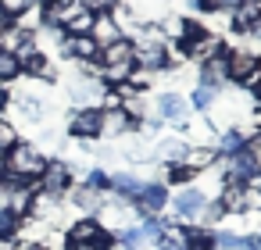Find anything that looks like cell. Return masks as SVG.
<instances>
[{
	"label": "cell",
	"instance_id": "1",
	"mask_svg": "<svg viewBox=\"0 0 261 250\" xmlns=\"http://www.w3.org/2000/svg\"><path fill=\"white\" fill-rule=\"evenodd\" d=\"M4 175L8 179H15V182H25V186H36V179L43 175V168H47V154L36 147V143H29V140H18L4 157Z\"/></svg>",
	"mask_w": 261,
	"mask_h": 250
},
{
	"label": "cell",
	"instance_id": "2",
	"mask_svg": "<svg viewBox=\"0 0 261 250\" xmlns=\"http://www.w3.org/2000/svg\"><path fill=\"white\" fill-rule=\"evenodd\" d=\"M225 72H229V86H250L261 75V58L250 54L247 47H232L225 54Z\"/></svg>",
	"mask_w": 261,
	"mask_h": 250
},
{
	"label": "cell",
	"instance_id": "3",
	"mask_svg": "<svg viewBox=\"0 0 261 250\" xmlns=\"http://www.w3.org/2000/svg\"><path fill=\"white\" fill-rule=\"evenodd\" d=\"M75 186V172H72V164L68 161H47V168H43V175L36 179V189H43V193H50V197H58V200H65V193Z\"/></svg>",
	"mask_w": 261,
	"mask_h": 250
},
{
	"label": "cell",
	"instance_id": "4",
	"mask_svg": "<svg viewBox=\"0 0 261 250\" xmlns=\"http://www.w3.org/2000/svg\"><path fill=\"white\" fill-rule=\"evenodd\" d=\"M68 136L79 143L100 140V107H75L68 115Z\"/></svg>",
	"mask_w": 261,
	"mask_h": 250
},
{
	"label": "cell",
	"instance_id": "5",
	"mask_svg": "<svg viewBox=\"0 0 261 250\" xmlns=\"http://www.w3.org/2000/svg\"><path fill=\"white\" fill-rule=\"evenodd\" d=\"M65 197H68V204L79 211V218H97V211L108 204V193L97 189V186H86V182H75Z\"/></svg>",
	"mask_w": 261,
	"mask_h": 250
},
{
	"label": "cell",
	"instance_id": "6",
	"mask_svg": "<svg viewBox=\"0 0 261 250\" xmlns=\"http://www.w3.org/2000/svg\"><path fill=\"white\" fill-rule=\"evenodd\" d=\"M133 207H136L140 218H154V214H161V211L168 207V189H165V182H150V186H143V189L133 197Z\"/></svg>",
	"mask_w": 261,
	"mask_h": 250
},
{
	"label": "cell",
	"instance_id": "7",
	"mask_svg": "<svg viewBox=\"0 0 261 250\" xmlns=\"http://www.w3.org/2000/svg\"><path fill=\"white\" fill-rule=\"evenodd\" d=\"M65 61H75V65H93L100 61V47L90 40V36H65L61 50H58Z\"/></svg>",
	"mask_w": 261,
	"mask_h": 250
},
{
	"label": "cell",
	"instance_id": "8",
	"mask_svg": "<svg viewBox=\"0 0 261 250\" xmlns=\"http://www.w3.org/2000/svg\"><path fill=\"white\" fill-rule=\"evenodd\" d=\"M190 97L182 93H161L158 97V118L161 122H172V125H186L190 122Z\"/></svg>",
	"mask_w": 261,
	"mask_h": 250
},
{
	"label": "cell",
	"instance_id": "9",
	"mask_svg": "<svg viewBox=\"0 0 261 250\" xmlns=\"http://www.w3.org/2000/svg\"><path fill=\"white\" fill-rule=\"evenodd\" d=\"M168 204L175 207V214H179V218H197V214H200V207L207 204V193H204L200 186H179V189H175V197H168Z\"/></svg>",
	"mask_w": 261,
	"mask_h": 250
},
{
	"label": "cell",
	"instance_id": "10",
	"mask_svg": "<svg viewBox=\"0 0 261 250\" xmlns=\"http://www.w3.org/2000/svg\"><path fill=\"white\" fill-rule=\"evenodd\" d=\"M61 232H65V243H68V246L90 250V243L100 236V225H97V218H75V221H68Z\"/></svg>",
	"mask_w": 261,
	"mask_h": 250
},
{
	"label": "cell",
	"instance_id": "11",
	"mask_svg": "<svg viewBox=\"0 0 261 250\" xmlns=\"http://www.w3.org/2000/svg\"><path fill=\"white\" fill-rule=\"evenodd\" d=\"M261 22V11H257V0H240V8L229 11V29L240 33V36H250Z\"/></svg>",
	"mask_w": 261,
	"mask_h": 250
},
{
	"label": "cell",
	"instance_id": "12",
	"mask_svg": "<svg viewBox=\"0 0 261 250\" xmlns=\"http://www.w3.org/2000/svg\"><path fill=\"white\" fill-rule=\"evenodd\" d=\"M215 161H218V150H215V143H190L179 164H186L193 175H200V172H207Z\"/></svg>",
	"mask_w": 261,
	"mask_h": 250
},
{
	"label": "cell",
	"instance_id": "13",
	"mask_svg": "<svg viewBox=\"0 0 261 250\" xmlns=\"http://www.w3.org/2000/svg\"><path fill=\"white\" fill-rule=\"evenodd\" d=\"M133 129H140V125H133V122H129V115H125L122 107H111V111H100V136H111V140H122V136H129Z\"/></svg>",
	"mask_w": 261,
	"mask_h": 250
},
{
	"label": "cell",
	"instance_id": "14",
	"mask_svg": "<svg viewBox=\"0 0 261 250\" xmlns=\"http://www.w3.org/2000/svg\"><path fill=\"white\" fill-rule=\"evenodd\" d=\"M115 65H136L133 61V40H115L108 47H100V68H115Z\"/></svg>",
	"mask_w": 261,
	"mask_h": 250
},
{
	"label": "cell",
	"instance_id": "15",
	"mask_svg": "<svg viewBox=\"0 0 261 250\" xmlns=\"http://www.w3.org/2000/svg\"><path fill=\"white\" fill-rule=\"evenodd\" d=\"M15 111H18L29 125H43V122H47V104H43L40 97H33V93H18V97H15Z\"/></svg>",
	"mask_w": 261,
	"mask_h": 250
},
{
	"label": "cell",
	"instance_id": "16",
	"mask_svg": "<svg viewBox=\"0 0 261 250\" xmlns=\"http://www.w3.org/2000/svg\"><path fill=\"white\" fill-rule=\"evenodd\" d=\"M200 82L215 86V90H225L229 86V72H225V58H204L200 61Z\"/></svg>",
	"mask_w": 261,
	"mask_h": 250
},
{
	"label": "cell",
	"instance_id": "17",
	"mask_svg": "<svg viewBox=\"0 0 261 250\" xmlns=\"http://www.w3.org/2000/svg\"><path fill=\"white\" fill-rule=\"evenodd\" d=\"M90 40H93L97 47H108V43L122 40V29L115 25V18H111V15H93V29H90Z\"/></svg>",
	"mask_w": 261,
	"mask_h": 250
},
{
	"label": "cell",
	"instance_id": "18",
	"mask_svg": "<svg viewBox=\"0 0 261 250\" xmlns=\"http://www.w3.org/2000/svg\"><path fill=\"white\" fill-rule=\"evenodd\" d=\"M186 147H190V140H179V136H168V140H158V143H154V157H161L165 164H175V161H182V154H186Z\"/></svg>",
	"mask_w": 261,
	"mask_h": 250
},
{
	"label": "cell",
	"instance_id": "19",
	"mask_svg": "<svg viewBox=\"0 0 261 250\" xmlns=\"http://www.w3.org/2000/svg\"><path fill=\"white\" fill-rule=\"evenodd\" d=\"M218 93H222V90H215V86H207V82H197V90H193V97H190V107L207 111V107L218 100Z\"/></svg>",
	"mask_w": 261,
	"mask_h": 250
},
{
	"label": "cell",
	"instance_id": "20",
	"mask_svg": "<svg viewBox=\"0 0 261 250\" xmlns=\"http://www.w3.org/2000/svg\"><path fill=\"white\" fill-rule=\"evenodd\" d=\"M15 79H22V65H18V58L15 54H8V50H0V82H15Z\"/></svg>",
	"mask_w": 261,
	"mask_h": 250
},
{
	"label": "cell",
	"instance_id": "21",
	"mask_svg": "<svg viewBox=\"0 0 261 250\" xmlns=\"http://www.w3.org/2000/svg\"><path fill=\"white\" fill-rule=\"evenodd\" d=\"M90 29H93V15H90V11H79L75 18L65 22L61 33H65V36H90Z\"/></svg>",
	"mask_w": 261,
	"mask_h": 250
},
{
	"label": "cell",
	"instance_id": "22",
	"mask_svg": "<svg viewBox=\"0 0 261 250\" xmlns=\"http://www.w3.org/2000/svg\"><path fill=\"white\" fill-rule=\"evenodd\" d=\"M165 168H168V172H165V182L175 186V189H179V186H193V179H197V175H193L186 164H179V161H175V164H165Z\"/></svg>",
	"mask_w": 261,
	"mask_h": 250
},
{
	"label": "cell",
	"instance_id": "23",
	"mask_svg": "<svg viewBox=\"0 0 261 250\" xmlns=\"http://www.w3.org/2000/svg\"><path fill=\"white\" fill-rule=\"evenodd\" d=\"M18 229H22V218L0 207V239H18Z\"/></svg>",
	"mask_w": 261,
	"mask_h": 250
},
{
	"label": "cell",
	"instance_id": "24",
	"mask_svg": "<svg viewBox=\"0 0 261 250\" xmlns=\"http://www.w3.org/2000/svg\"><path fill=\"white\" fill-rule=\"evenodd\" d=\"M40 0H0V8H4L11 18H18V15H25L29 8H36Z\"/></svg>",
	"mask_w": 261,
	"mask_h": 250
},
{
	"label": "cell",
	"instance_id": "25",
	"mask_svg": "<svg viewBox=\"0 0 261 250\" xmlns=\"http://www.w3.org/2000/svg\"><path fill=\"white\" fill-rule=\"evenodd\" d=\"M8 104H11V90H8L4 82H0V115L8 111Z\"/></svg>",
	"mask_w": 261,
	"mask_h": 250
},
{
	"label": "cell",
	"instance_id": "26",
	"mask_svg": "<svg viewBox=\"0 0 261 250\" xmlns=\"http://www.w3.org/2000/svg\"><path fill=\"white\" fill-rule=\"evenodd\" d=\"M11 25H15V18H11L4 8H0V33H4V29H11Z\"/></svg>",
	"mask_w": 261,
	"mask_h": 250
},
{
	"label": "cell",
	"instance_id": "27",
	"mask_svg": "<svg viewBox=\"0 0 261 250\" xmlns=\"http://www.w3.org/2000/svg\"><path fill=\"white\" fill-rule=\"evenodd\" d=\"M65 250H83V246H65Z\"/></svg>",
	"mask_w": 261,
	"mask_h": 250
},
{
	"label": "cell",
	"instance_id": "28",
	"mask_svg": "<svg viewBox=\"0 0 261 250\" xmlns=\"http://www.w3.org/2000/svg\"><path fill=\"white\" fill-rule=\"evenodd\" d=\"M257 11H261V0H257Z\"/></svg>",
	"mask_w": 261,
	"mask_h": 250
}]
</instances>
